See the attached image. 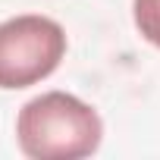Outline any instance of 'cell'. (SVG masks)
Wrapping results in <instances>:
<instances>
[{
  "label": "cell",
  "mask_w": 160,
  "mask_h": 160,
  "mask_svg": "<svg viewBox=\"0 0 160 160\" xmlns=\"http://www.w3.org/2000/svg\"><path fill=\"white\" fill-rule=\"evenodd\" d=\"M132 16L141 38L160 47V0H132Z\"/></svg>",
  "instance_id": "obj_3"
},
{
  "label": "cell",
  "mask_w": 160,
  "mask_h": 160,
  "mask_svg": "<svg viewBox=\"0 0 160 160\" xmlns=\"http://www.w3.org/2000/svg\"><path fill=\"white\" fill-rule=\"evenodd\" d=\"M104 122L98 110L66 91L32 98L16 119L19 151L32 160H78L101 148Z\"/></svg>",
  "instance_id": "obj_1"
},
{
  "label": "cell",
  "mask_w": 160,
  "mask_h": 160,
  "mask_svg": "<svg viewBox=\"0 0 160 160\" xmlns=\"http://www.w3.org/2000/svg\"><path fill=\"white\" fill-rule=\"evenodd\" d=\"M66 57V32L47 16H13L0 22V88L19 91L47 78Z\"/></svg>",
  "instance_id": "obj_2"
}]
</instances>
